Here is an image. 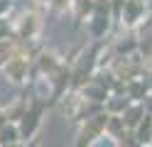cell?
<instances>
[{"mask_svg":"<svg viewBox=\"0 0 152 147\" xmlns=\"http://www.w3.org/2000/svg\"><path fill=\"white\" fill-rule=\"evenodd\" d=\"M12 12V0H0V17H10Z\"/></svg>","mask_w":152,"mask_h":147,"instance_id":"19","label":"cell"},{"mask_svg":"<svg viewBox=\"0 0 152 147\" xmlns=\"http://www.w3.org/2000/svg\"><path fill=\"white\" fill-rule=\"evenodd\" d=\"M10 37H15L12 34V20L10 17H0V42H3V39H10Z\"/></svg>","mask_w":152,"mask_h":147,"instance_id":"17","label":"cell"},{"mask_svg":"<svg viewBox=\"0 0 152 147\" xmlns=\"http://www.w3.org/2000/svg\"><path fill=\"white\" fill-rule=\"evenodd\" d=\"M113 27V15H110V5L108 0H96L93 5V12L86 20V29H88V37L93 42H106V37Z\"/></svg>","mask_w":152,"mask_h":147,"instance_id":"2","label":"cell"},{"mask_svg":"<svg viewBox=\"0 0 152 147\" xmlns=\"http://www.w3.org/2000/svg\"><path fill=\"white\" fill-rule=\"evenodd\" d=\"M27 103H30L27 98H17V101H15L12 105H7V108H5V115H7V120L17 123V120L22 118V113L27 110Z\"/></svg>","mask_w":152,"mask_h":147,"instance_id":"15","label":"cell"},{"mask_svg":"<svg viewBox=\"0 0 152 147\" xmlns=\"http://www.w3.org/2000/svg\"><path fill=\"white\" fill-rule=\"evenodd\" d=\"M79 135H76V145L74 147H93L101 142V137H106V125H108V113L103 110L98 115L88 118V120L79 123Z\"/></svg>","mask_w":152,"mask_h":147,"instance_id":"3","label":"cell"},{"mask_svg":"<svg viewBox=\"0 0 152 147\" xmlns=\"http://www.w3.org/2000/svg\"><path fill=\"white\" fill-rule=\"evenodd\" d=\"M145 105L142 103H130L125 110H123V115H120V120H123V125H125V130H135V127L140 125V120L145 118Z\"/></svg>","mask_w":152,"mask_h":147,"instance_id":"7","label":"cell"},{"mask_svg":"<svg viewBox=\"0 0 152 147\" xmlns=\"http://www.w3.org/2000/svg\"><path fill=\"white\" fill-rule=\"evenodd\" d=\"M147 10H150V0H125V5L120 10V17H118L120 27L135 29L147 17Z\"/></svg>","mask_w":152,"mask_h":147,"instance_id":"5","label":"cell"},{"mask_svg":"<svg viewBox=\"0 0 152 147\" xmlns=\"http://www.w3.org/2000/svg\"><path fill=\"white\" fill-rule=\"evenodd\" d=\"M15 142H22L20 127H17V123L7 120L5 125H0V147H7V145H15Z\"/></svg>","mask_w":152,"mask_h":147,"instance_id":"13","label":"cell"},{"mask_svg":"<svg viewBox=\"0 0 152 147\" xmlns=\"http://www.w3.org/2000/svg\"><path fill=\"white\" fill-rule=\"evenodd\" d=\"M150 93L152 91L147 88V83L142 81V78H130V81H125V96L130 98L132 103H142Z\"/></svg>","mask_w":152,"mask_h":147,"instance_id":"9","label":"cell"},{"mask_svg":"<svg viewBox=\"0 0 152 147\" xmlns=\"http://www.w3.org/2000/svg\"><path fill=\"white\" fill-rule=\"evenodd\" d=\"M47 108H49V103H47V101H42V98H37V96L30 98L27 110L22 113L20 120H17L22 142H30V140H34V137H37V132H39V127H42V118H44V113H47Z\"/></svg>","mask_w":152,"mask_h":147,"instance_id":"1","label":"cell"},{"mask_svg":"<svg viewBox=\"0 0 152 147\" xmlns=\"http://www.w3.org/2000/svg\"><path fill=\"white\" fill-rule=\"evenodd\" d=\"M130 132H132V137H135L140 145L150 147V142H152V115L145 113V118L140 120V125L135 127V130H130Z\"/></svg>","mask_w":152,"mask_h":147,"instance_id":"11","label":"cell"},{"mask_svg":"<svg viewBox=\"0 0 152 147\" xmlns=\"http://www.w3.org/2000/svg\"><path fill=\"white\" fill-rule=\"evenodd\" d=\"M37 5L52 10V12H66L71 7V0H37Z\"/></svg>","mask_w":152,"mask_h":147,"instance_id":"16","label":"cell"},{"mask_svg":"<svg viewBox=\"0 0 152 147\" xmlns=\"http://www.w3.org/2000/svg\"><path fill=\"white\" fill-rule=\"evenodd\" d=\"M20 52H22V42L20 39H15V37L3 39V42H0V66H3L7 59H12L15 54H20Z\"/></svg>","mask_w":152,"mask_h":147,"instance_id":"14","label":"cell"},{"mask_svg":"<svg viewBox=\"0 0 152 147\" xmlns=\"http://www.w3.org/2000/svg\"><path fill=\"white\" fill-rule=\"evenodd\" d=\"M34 66H37V71H39V76H49L61 66V59L54 52H49V49H39L37 56H34Z\"/></svg>","mask_w":152,"mask_h":147,"instance_id":"6","label":"cell"},{"mask_svg":"<svg viewBox=\"0 0 152 147\" xmlns=\"http://www.w3.org/2000/svg\"><path fill=\"white\" fill-rule=\"evenodd\" d=\"M79 96L86 98V101H91V103H101V105H103V103L108 101L110 91H108V88H103L101 83H96V81H88V83L79 91Z\"/></svg>","mask_w":152,"mask_h":147,"instance_id":"8","label":"cell"},{"mask_svg":"<svg viewBox=\"0 0 152 147\" xmlns=\"http://www.w3.org/2000/svg\"><path fill=\"white\" fill-rule=\"evenodd\" d=\"M42 32V15L37 10H25L12 20V34L20 42H37Z\"/></svg>","mask_w":152,"mask_h":147,"instance_id":"4","label":"cell"},{"mask_svg":"<svg viewBox=\"0 0 152 147\" xmlns=\"http://www.w3.org/2000/svg\"><path fill=\"white\" fill-rule=\"evenodd\" d=\"M27 147H39V145H37V140H30V142H27Z\"/></svg>","mask_w":152,"mask_h":147,"instance_id":"20","label":"cell"},{"mask_svg":"<svg viewBox=\"0 0 152 147\" xmlns=\"http://www.w3.org/2000/svg\"><path fill=\"white\" fill-rule=\"evenodd\" d=\"M130 103H132V101H130L125 93H110L108 101L103 103V110H106L108 115H123V110H125Z\"/></svg>","mask_w":152,"mask_h":147,"instance_id":"10","label":"cell"},{"mask_svg":"<svg viewBox=\"0 0 152 147\" xmlns=\"http://www.w3.org/2000/svg\"><path fill=\"white\" fill-rule=\"evenodd\" d=\"M115 145H118V147H145V145H140L135 137H132L130 130H125V135H123L120 140H115Z\"/></svg>","mask_w":152,"mask_h":147,"instance_id":"18","label":"cell"},{"mask_svg":"<svg viewBox=\"0 0 152 147\" xmlns=\"http://www.w3.org/2000/svg\"><path fill=\"white\" fill-rule=\"evenodd\" d=\"M93 5H96V0H71V7L69 12L74 15L76 22H86L93 12Z\"/></svg>","mask_w":152,"mask_h":147,"instance_id":"12","label":"cell"}]
</instances>
